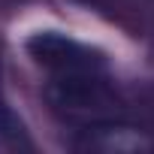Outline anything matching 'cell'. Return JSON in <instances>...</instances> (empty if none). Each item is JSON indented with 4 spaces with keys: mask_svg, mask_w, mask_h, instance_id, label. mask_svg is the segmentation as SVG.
<instances>
[{
    "mask_svg": "<svg viewBox=\"0 0 154 154\" xmlns=\"http://www.w3.org/2000/svg\"><path fill=\"white\" fill-rule=\"evenodd\" d=\"M45 97L51 103V109L85 127H100L109 121H121V103L115 97V91L109 88V82L103 79V69H91V72H60L48 82Z\"/></svg>",
    "mask_w": 154,
    "mask_h": 154,
    "instance_id": "6da1fadb",
    "label": "cell"
},
{
    "mask_svg": "<svg viewBox=\"0 0 154 154\" xmlns=\"http://www.w3.org/2000/svg\"><path fill=\"white\" fill-rule=\"evenodd\" d=\"M24 48L39 66L51 69L54 75H60V72H91V69H103L106 66L103 51L72 39L66 33H57V30L33 33L24 42Z\"/></svg>",
    "mask_w": 154,
    "mask_h": 154,
    "instance_id": "7a4b0ae2",
    "label": "cell"
}]
</instances>
